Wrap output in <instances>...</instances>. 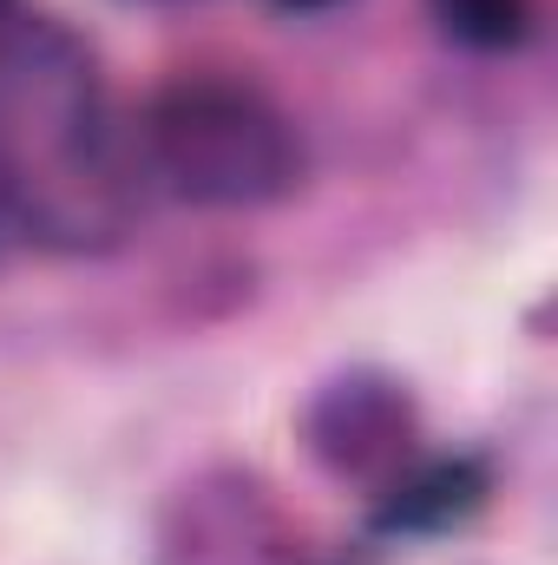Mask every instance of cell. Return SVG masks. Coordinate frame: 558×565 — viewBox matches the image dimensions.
Masks as SVG:
<instances>
[{
    "mask_svg": "<svg viewBox=\"0 0 558 565\" xmlns=\"http://www.w3.org/2000/svg\"><path fill=\"white\" fill-rule=\"evenodd\" d=\"M139 139L93 46L46 20H0V211L13 237L86 257L112 250L144 211Z\"/></svg>",
    "mask_w": 558,
    "mask_h": 565,
    "instance_id": "1",
    "label": "cell"
},
{
    "mask_svg": "<svg viewBox=\"0 0 558 565\" xmlns=\"http://www.w3.org/2000/svg\"><path fill=\"white\" fill-rule=\"evenodd\" d=\"M139 164L151 191L197 211H264L302 184V132L277 99L230 73H184L144 99Z\"/></svg>",
    "mask_w": 558,
    "mask_h": 565,
    "instance_id": "2",
    "label": "cell"
},
{
    "mask_svg": "<svg viewBox=\"0 0 558 565\" xmlns=\"http://www.w3.org/2000/svg\"><path fill=\"white\" fill-rule=\"evenodd\" d=\"M302 434H309V454L335 473V480H368V487H388L408 460H415L420 440V415L415 395L395 382V375H342L329 382L309 415H302Z\"/></svg>",
    "mask_w": 558,
    "mask_h": 565,
    "instance_id": "3",
    "label": "cell"
},
{
    "mask_svg": "<svg viewBox=\"0 0 558 565\" xmlns=\"http://www.w3.org/2000/svg\"><path fill=\"white\" fill-rule=\"evenodd\" d=\"M171 565H282V526L257 480L184 487V526L164 540Z\"/></svg>",
    "mask_w": 558,
    "mask_h": 565,
    "instance_id": "4",
    "label": "cell"
},
{
    "mask_svg": "<svg viewBox=\"0 0 558 565\" xmlns=\"http://www.w3.org/2000/svg\"><path fill=\"white\" fill-rule=\"evenodd\" d=\"M486 500V467L473 454H447V460H408L388 487H382V533H447L466 513H480Z\"/></svg>",
    "mask_w": 558,
    "mask_h": 565,
    "instance_id": "5",
    "label": "cell"
},
{
    "mask_svg": "<svg viewBox=\"0 0 558 565\" xmlns=\"http://www.w3.org/2000/svg\"><path fill=\"white\" fill-rule=\"evenodd\" d=\"M433 20L473 53H513L533 33V0H433Z\"/></svg>",
    "mask_w": 558,
    "mask_h": 565,
    "instance_id": "6",
    "label": "cell"
},
{
    "mask_svg": "<svg viewBox=\"0 0 558 565\" xmlns=\"http://www.w3.org/2000/svg\"><path fill=\"white\" fill-rule=\"evenodd\" d=\"M282 13H329V7H342V0H270Z\"/></svg>",
    "mask_w": 558,
    "mask_h": 565,
    "instance_id": "7",
    "label": "cell"
},
{
    "mask_svg": "<svg viewBox=\"0 0 558 565\" xmlns=\"http://www.w3.org/2000/svg\"><path fill=\"white\" fill-rule=\"evenodd\" d=\"M7 244H13V224H7V211H0V250H7Z\"/></svg>",
    "mask_w": 558,
    "mask_h": 565,
    "instance_id": "8",
    "label": "cell"
},
{
    "mask_svg": "<svg viewBox=\"0 0 558 565\" xmlns=\"http://www.w3.org/2000/svg\"><path fill=\"white\" fill-rule=\"evenodd\" d=\"M0 20H7V0H0Z\"/></svg>",
    "mask_w": 558,
    "mask_h": 565,
    "instance_id": "9",
    "label": "cell"
}]
</instances>
